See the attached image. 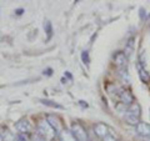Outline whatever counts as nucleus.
Here are the masks:
<instances>
[{"instance_id":"nucleus-1","label":"nucleus","mask_w":150,"mask_h":141,"mask_svg":"<svg viewBox=\"0 0 150 141\" xmlns=\"http://www.w3.org/2000/svg\"><path fill=\"white\" fill-rule=\"evenodd\" d=\"M71 133L76 141H88V134L86 130L79 123H74L71 125Z\"/></svg>"},{"instance_id":"nucleus-2","label":"nucleus","mask_w":150,"mask_h":141,"mask_svg":"<svg viewBox=\"0 0 150 141\" xmlns=\"http://www.w3.org/2000/svg\"><path fill=\"white\" fill-rule=\"evenodd\" d=\"M38 131H39L41 135H44L46 139H53L55 136V134H56L55 130L51 128L48 121H43V123H40L39 126H38Z\"/></svg>"},{"instance_id":"nucleus-3","label":"nucleus","mask_w":150,"mask_h":141,"mask_svg":"<svg viewBox=\"0 0 150 141\" xmlns=\"http://www.w3.org/2000/svg\"><path fill=\"white\" fill-rule=\"evenodd\" d=\"M135 131L139 136H142L144 139H149L150 137V124L148 123H140L135 126Z\"/></svg>"},{"instance_id":"nucleus-4","label":"nucleus","mask_w":150,"mask_h":141,"mask_svg":"<svg viewBox=\"0 0 150 141\" xmlns=\"http://www.w3.org/2000/svg\"><path fill=\"white\" fill-rule=\"evenodd\" d=\"M114 61L118 70H123L126 69V65H128V56L125 55V53H118L114 56Z\"/></svg>"},{"instance_id":"nucleus-5","label":"nucleus","mask_w":150,"mask_h":141,"mask_svg":"<svg viewBox=\"0 0 150 141\" xmlns=\"http://www.w3.org/2000/svg\"><path fill=\"white\" fill-rule=\"evenodd\" d=\"M46 121L50 124V126L53 128L54 130H55V133H56V135H59L60 133H62V123H60V120L58 119L56 116H54V115H49L48 116V119H46Z\"/></svg>"},{"instance_id":"nucleus-6","label":"nucleus","mask_w":150,"mask_h":141,"mask_svg":"<svg viewBox=\"0 0 150 141\" xmlns=\"http://www.w3.org/2000/svg\"><path fill=\"white\" fill-rule=\"evenodd\" d=\"M119 99H120V101L123 102L124 105L130 106L131 104H134V95L130 91H128V90H123V91H121L119 94Z\"/></svg>"},{"instance_id":"nucleus-7","label":"nucleus","mask_w":150,"mask_h":141,"mask_svg":"<svg viewBox=\"0 0 150 141\" xmlns=\"http://www.w3.org/2000/svg\"><path fill=\"white\" fill-rule=\"evenodd\" d=\"M16 129H18V131L20 134H29L31 131V125H30V123L28 120L23 119V120H20V121H18L16 123Z\"/></svg>"},{"instance_id":"nucleus-8","label":"nucleus","mask_w":150,"mask_h":141,"mask_svg":"<svg viewBox=\"0 0 150 141\" xmlns=\"http://www.w3.org/2000/svg\"><path fill=\"white\" fill-rule=\"evenodd\" d=\"M126 115H130V116H134V117L140 119V115H142V107H140L139 104L134 102V104H131L128 107V110H126Z\"/></svg>"},{"instance_id":"nucleus-9","label":"nucleus","mask_w":150,"mask_h":141,"mask_svg":"<svg viewBox=\"0 0 150 141\" xmlns=\"http://www.w3.org/2000/svg\"><path fill=\"white\" fill-rule=\"evenodd\" d=\"M94 131H95V134L99 136V137H103V139H104L106 135H109L108 134V126L103 123H99L94 126Z\"/></svg>"},{"instance_id":"nucleus-10","label":"nucleus","mask_w":150,"mask_h":141,"mask_svg":"<svg viewBox=\"0 0 150 141\" xmlns=\"http://www.w3.org/2000/svg\"><path fill=\"white\" fill-rule=\"evenodd\" d=\"M137 68H138V73H139V78L142 79V81L144 82H148L149 80H150V76H149V74L146 73V70H145V65H143L140 61H138L137 64Z\"/></svg>"},{"instance_id":"nucleus-11","label":"nucleus","mask_w":150,"mask_h":141,"mask_svg":"<svg viewBox=\"0 0 150 141\" xmlns=\"http://www.w3.org/2000/svg\"><path fill=\"white\" fill-rule=\"evenodd\" d=\"M59 140L60 141H76L71 131H69L67 129H63L62 133L59 134Z\"/></svg>"},{"instance_id":"nucleus-12","label":"nucleus","mask_w":150,"mask_h":141,"mask_svg":"<svg viewBox=\"0 0 150 141\" xmlns=\"http://www.w3.org/2000/svg\"><path fill=\"white\" fill-rule=\"evenodd\" d=\"M134 48H135V37H130V39L126 41V44H125V55L128 56V58L133 54Z\"/></svg>"},{"instance_id":"nucleus-13","label":"nucleus","mask_w":150,"mask_h":141,"mask_svg":"<svg viewBox=\"0 0 150 141\" xmlns=\"http://www.w3.org/2000/svg\"><path fill=\"white\" fill-rule=\"evenodd\" d=\"M1 139H3V141H18L16 136L13 133H10L8 129L1 131Z\"/></svg>"},{"instance_id":"nucleus-14","label":"nucleus","mask_w":150,"mask_h":141,"mask_svg":"<svg viewBox=\"0 0 150 141\" xmlns=\"http://www.w3.org/2000/svg\"><path fill=\"white\" fill-rule=\"evenodd\" d=\"M40 102H41L43 105H45V106H50V107H53V109H59V110H63V109H64V107H63L62 105L56 104V102L51 101V100H48V99H41Z\"/></svg>"},{"instance_id":"nucleus-15","label":"nucleus","mask_w":150,"mask_h":141,"mask_svg":"<svg viewBox=\"0 0 150 141\" xmlns=\"http://www.w3.org/2000/svg\"><path fill=\"white\" fill-rule=\"evenodd\" d=\"M118 74L119 76L121 78L124 82H128L129 81V76H128V71H126V69H123V70H118Z\"/></svg>"},{"instance_id":"nucleus-16","label":"nucleus","mask_w":150,"mask_h":141,"mask_svg":"<svg viewBox=\"0 0 150 141\" xmlns=\"http://www.w3.org/2000/svg\"><path fill=\"white\" fill-rule=\"evenodd\" d=\"M44 29H45V32L48 34V39L51 37V34H53V27H51V23L50 21H46L44 24Z\"/></svg>"},{"instance_id":"nucleus-17","label":"nucleus","mask_w":150,"mask_h":141,"mask_svg":"<svg viewBox=\"0 0 150 141\" xmlns=\"http://www.w3.org/2000/svg\"><path fill=\"white\" fill-rule=\"evenodd\" d=\"M33 141H46V137L44 135H41L39 131H36V133L33 135Z\"/></svg>"},{"instance_id":"nucleus-18","label":"nucleus","mask_w":150,"mask_h":141,"mask_svg":"<svg viewBox=\"0 0 150 141\" xmlns=\"http://www.w3.org/2000/svg\"><path fill=\"white\" fill-rule=\"evenodd\" d=\"M16 139H18V141H30L29 134H18Z\"/></svg>"},{"instance_id":"nucleus-19","label":"nucleus","mask_w":150,"mask_h":141,"mask_svg":"<svg viewBox=\"0 0 150 141\" xmlns=\"http://www.w3.org/2000/svg\"><path fill=\"white\" fill-rule=\"evenodd\" d=\"M81 60H83L84 64H89V61H90V60H89V53L86 50L81 53Z\"/></svg>"},{"instance_id":"nucleus-20","label":"nucleus","mask_w":150,"mask_h":141,"mask_svg":"<svg viewBox=\"0 0 150 141\" xmlns=\"http://www.w3.org/2000/svg\"><path fill=\"white\" fill-rule=\"evenodd\" d=\"M103 141H116L114 136H111V135H106L104 139H103Z\"/></svg>"},{"instance_id":"nucleus-21","label":"nucleus","mask_w":150,"mask_h":141,"mask_svg":"<svg viewBox=\"0 0 150 141\" xmlns=\"http://www.w3.org/2000/svg\"><path fill=\"white\" fill-rule=\"evenodd\" d=\"M51 73H53V70H51V69H46V70H44V75H48V76H50Z\"/></svg>"},{"instance_id":"nucleus-22","label":"nucleus","mask_w":150,"mask_h":141,"mask_svg":"<svg viewBox=\"0 0 150 141\" xmlns=\"http://www.w3.org/2000/svg\"><path fill=\"white\" fill-rule=\"evenodd\" d=\"M15 13H16V15H21V14L24 13V9H18V10H16Z\"/></svg>"},{"instance_id":"nucleus-23","label":"nucleus","mask_w":150,"mask_h":141,"mask_svg":"<svg viewBox=\"0 0 150 141\" xmlns=\"http://www.w3.org/2000/svg\"><path fill=\"white\" fill-rule=\"evenodd\" d=\"M67 76H68V78H69V79H71V75H70V74H69V73H68V71H67Z\"/></svg>"}]
</instances>
